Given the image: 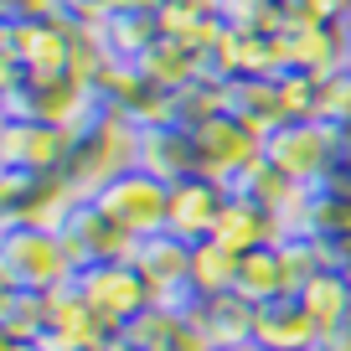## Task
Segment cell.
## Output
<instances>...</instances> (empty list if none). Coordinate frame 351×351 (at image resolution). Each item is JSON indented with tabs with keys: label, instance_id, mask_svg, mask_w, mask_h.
Masks as SVG:
<instances>
[{
	"label": "cell",
	"instance_id": "20",
	"mask_svg": "<svg viewBox=\"0 0 351 351\" xmlns=\"http://www.w3.org/2000/svg\"><path fill=\"white\" fill-rule=\"evenodd\" d=\"M140 73L150 88H165V93H186L197 77H207V52H197V47L186 42H171V36H160V42L150 47V52L140 57Z\"/></svg>",
	"mask_w": 351,
	"mask_h": 351
},
{
	"label": "cell",
	"instance_id": "18",
	"mask_svg": "<svg viewBox=\"0 0 351 351\" xmlns=\"http://www.w3.org/2000/svg\"><path fill=\"white\" fill-rule=\"evenodd\" d=\"M145 176L176 186L197 176V145H191V130L186 124H155V130H140V155H134Z\"/></svg>",
	"mask_w": 351,
	"mask_h": 351
},
{
	"label": "cell",
	"instance_id": "10",
	"mask_svg": "<svg viewBox=\"0 0 351 351\" xmlns=\"http://www.w3.org/2000/svg\"><path fill=\"white\" fill-rule=\"evenodd\" d=\"M109 336H119V330H109L99 315H93V305L77 295V279L47 295L42 351H88V346H99V341H109Z\"/></svg>",
	"mask_w": 351,
	"mask_h": 351
},
{
	"label": "cell",
	"instance_id": "24",
	"mask_svg": "<svg viewBox=\"0 0 351 351\" xmlns=\"http://www.w3.org/2000/svg\"><path fill=\"white\" fill-rule=\"evenodd\" d=\"M238 295L248 300V305H274V300H289L285 258H279L274 243L243 253V263H238Z\"/></svg>",
	"mask_w": 351,
	"mask_h": 351
},
{
	"label": "cell",
	"instance_id": "28",
	"mask_svg": "<svg viewBox=\"0 0 351 351\" xmlns=\"http://www.w3.org/2000/svg\"><path fill=\"white\" fill-rule=\"evenodd\" d=\"M42 330H47V295H36V289L0 295V336L5 341H42Z\"/></svg>",
	"mask_w": 351,
	"mask_h": 351
},
{
	"label": "cell",
	"instance_id": "2",
	"mask_svg": "<svg viewBox=\"0 0 351 351\" xmlns=\"http://www.w3.org/2000/svg\"><path fill=\"white\" fill-rule=\"evenodd\" d=\"M269 165L295 181V186H330L341 171H346V150H341V130L326 119H295L279 124L269 140H263Z\"/></svg>",
	"mask_w": 351,
	"mask_h": 351
},
{
	"label": "cell",
	"instance_id": "14",
	"mask_svg": "<svg viewBox=\"0 0 351 351\" xmlns=\"http://www.w3.org/2000/svg\"><path fill=\"white\" fill-rule=\"evenodd\" d=\"M289 47V73H315L330 77L341 67H351V21H315V26H289L285 32Z\"/></svg>",
	"mask_w": 351,
	"mask_h": 351
},
{
	"label": "cell",
	"instance_id": "19",
	"mask_svg": "<svg viewBox=\"0 0 351 351\" xmlns=\"http://www.w3.org/2000/svg\"><path fill=\"white\" fill-rule=\"evenodd\" d=\"M212 238L228 243L232 253H248V248H263V243H279V222H274V212L258 207L253 197L228 191V202H222V217H217V228H212Z\"/></svg>",
	"mask_w": 351,
	"mask_h": 351
},
{
	"label": "cell",
	"instance_id": "32",
	"mask_svg": "<svg viewBox=\"0 0 351 351\" xmlns=\"http://www.w3.org/2000/svg\"><path fill=\"white\" fill-rule=\"evenodd\" d=\"M320 119L336 124V130H346V124H351V67L320 77Z\"/></svg>",
	"mask_w": 351,
	"mask_h": 351
},
{
	"label": "cell",
	"instance_id": "12",
	"mask_svg": "<svg viewBox=\"0 0 351 351\" xmlns=\"http://www.w3.org/2000/svg\"><path fill=\"white\" fill-rule=\"evenodd\" d=\"M222 202H228V186L207 181V176H186L171 186V207H165V232H176L181 243H207L212 228L222 217Z\"/></svg>",
	"mask_w": 351,
	"mask_h": 351
},
{
	"label": "cell",
	"instance_id": "7",
	"mask_svg": "<svg viewBox=\"0 0 351 351\" xmlns=\"http://www.w3.org/2000/svg\"><path fill=\"white\" fill-rule=\"evenodd\" d=\"M77 295L93 305V315H99L109 330H124L145 305H150V285H145V274L130 258L88 263L83 274H77Z\"/></svg>",
	"mask_w": 351,
	"mask_h": 351
},
{
	"label": "cell",
	"instance_id": "17",
	"mask_svg": "<svg viewBox=\"0 0 351 351\" xmlns=\"http://www.w3.org/2000/svg\"><path fill=\"white\" fill-rule=\"evenodd\" d=\"M253 346L258 351H320L326 336H320V326L305 315V305L289 295V300H274V305H258Z\"/></svg>",
	"mask_w": 351,
	"mask_h": 351
},
{
	"label": "cell",
	"instance_id": "21",
	"mask_svg": "<svg viewBox=\"0 0 351 351\" xmlns=\"http://www.w3.org/2000/svg\"><path fill=\"white\" fill-rule=\"evenodd\" d=\"M155 21H160V36H171V42H186L197 47V52H212V42L222 36V11L217 0H165L160 11H155Z\"/></svg>",
	"mask_w": 351,
	"mask_h": 351
},
{
	"label": "cell",
	"instance_id": "40",
	"mask_svg": "<svg viewBox=\"0 0 351 351\" xmlns=\"http://www.w3.org/2000/svg\"><path fill=\"white\" fill-rule=\"evenodd\" d=\"M238 351H258V346H238Z\"/></svg>",
	"mask_w": 351,
	"mask_h": 351
},
{
	"label": "cell",
	"instance_id": "1",
	"mask_svg": "<svg viewBox=\"0 0 351 351\" xmlns=\"http://www.w3.org/2000/svg\"><path fill=\"white\" fill-rule=\"evenodd\" d=\"M77 263L67 253L62 232L47 228H5L0 232V285L5 289H36V295H52V289L73 285Z\"/></svg>",
	"mask_w": 351,
	"mask_h": 351
},
{
	"label": "cell",
	"instance_id": "36",
	"mask_svg": "<svg viewBox=\"0 0 351 351\" xmlns=\"http://www.w3.org/2000/svg\"><path fill=\"white\" fill-rule=\"evenodd\" d=\"M165 0H114V11H145V16H155Z\"/></svg>",
	"mask_w": 351,
	"mask_h": 351
},
{
	"label": "cell",
	"instance_id": "9",
	"mask_svg": "<svg viewBox=\"0 0 351 351\" xmlns=\"http://www.w3.org/2000/svg\"><path fill=\"white\" fill-rule=\"evenodd\" d=\"M130 263L150 285V305L191 310V243H181L176 232H155V238H140Z\"/></svg>",
	"mask_w": 351,
	"mask_h": 351
},
{
	"label": "cell",
	"instance_id": "37",
	"mask_svg": "<svg viewBox=\"0 0 351 351\" xmlns=\"http://www.w3.org/2000/svg\"><path fill=\"white\" fill-rule=\"evenodd\" d=\"M88 351H130V341H124V336H109V341H99V346H88Z\"/></svg>",
	"mask_w": 351,
	"mask_h": 351
},
{
	"label": "cell",
	"instance_id": "13",
	"mask_svg": "<svg viewBox=\"0 0 351 351\" xmlns=\"http://www.w3.org/2000/svg\"><path fill=\"white\" fill-rule=\"evenodd\" d=\"M32 104H36V119L67 130L73 140H83V134L104 119V109H109V104L99 99V88H93V83H77V77H57V83L32 88Z\"/></svg>",
	"mask_w": 351,
	"mask_h": 351
},
{
	"label": "cell",
	"instance_id": "39",
	"mask_svg": "<svg viewBox=\"0 0 351 351\" xmlns=\"http://www.w3.org/2000/svg\"><path fill=\"white\" fill-rule=\"evenodd\" d=\"M341 150H346V171H351V124L341 130Z\"/></svg>",
	"mask_w": 351,
	"mask_h": 351
},
{
	"label": "cell",
	"instance_id": "3",
	"mask_svg": "<svg viewBox=\"0 0 351 351\" xmlns=\"http://www.w3.org/2000/svg\"><path fill=\"white\" fill-rule=\"evenodd\" d=\"M73 16H47V21H5L0 26V62H16L26 73V83L42 88L73 73Z\"/></svg>",
	"mask_w": 351,
	"mask_h": 351
},
{
	"label": "cell",
	"instance_id": "34",
	"mask_svg": "<svg viewBox=\"0 0 351 351\" xmlns=\"http://www.w3.org/2000/svg\"><path fill=\"white\" fill-rule=\"evenodd\" d=\"M32 186H36V176H32V171H5V176H0V197H5V212L21 207Z\"/></svg>",
	"mask_w": 351,
	"mask_h": 351
},
{
	"label": "cell",
	"instance_id": "25",
	"mask_svg": "<svg viewBox=\"0 0 351 351\" xmlns=\"http://www.w3.org/2000/svg\"><path fill=\"white\" fill-rule=\"evenodd\" d=\"M238 263H243V253H232L228 243H217V238L191 243V300L232 295V289H238Z\"/></svg>",
	"mask_w": 351,
	"mask_h": 351
},
{
	"label": "cell",
	"instance_id": "35",
	"mask_svg": "<svg viewBox=\"0 0 351 351\" xmlns=\"http://www.w3.org/2000/svg\"><path fill=\"white\" fill-rule=\"evenodd\" d=\"M62 11L73 16V21H88V26H99L114 16V0H62Z\"/></svg>",
	"mask_w": 351,
	"mask_h": 351
},
{
	"label": "cell",
	"instance_id": "38",
	"mask_svg": "<svg viewBox=\"0 0 351 351\" xmlns=\"http://www.w3.org/2000/svg\"><path fill=\"white\" fill-rule=\"evenodd\" d=\"M0 351H42V341H5Z\"/></svg>",
	"mask_w": 351,
	"mask_h": 351
},
{
	"label": "cell",
	"instance_id": "27",
	"mask_svg": "<svg viewBox=\"0 0 351 351\" xmlns=\"http://www.w3.org/2000/svg\"><path fill=\"white\" fill-rule=\"evenodd\" d=\"M186 330V310H171V305H145L130 326L119 330L130 341V351H171L176 336Z\"/></svg>",
	"mask_w": 351,
	"mask_h": 351
},
{
	"label": "cell",
	"instance_id": "15",
	"mask_svg": "<svg viewBox=\"0 0 351 351\" xmlns=\"http://www.w3.org/2000/svg\"><path fill=\"white\" fill-rule=\"evenodd\" d=\"M83 191L67 171H52V176H36V186L26 191V202L16 212H5V228H47V232H62L67 222L77 217L83 207Z\"/></svg>",
	"mask_w": 351,
	"mask_h": 351
},
{
	"label": "cell",
	"instance_id": "5",
	"mask_svg": "<svg viewBox=\"0 0 351 351\" xmlns=\"http://www.w3.org/2000/svg\"><path fill=\"white\" fill-rule=\"evenodd\" d=\"M191 145H197V176L217 181V186H238L243 176L263 160V140L232 114H217V119H202L191 130Z\"/></svg>",
	"mask_w": 351,
	"mask_h": 351
},
{
	"label": "cell",
	"instance_id": "22",
	"mask_svg": "<svg viewBox=\"0 0 351 351\" xmlns=\"http://www.w3.org/2000/svg\"><path fill=\"white\" fill-rule=\"evenodd\" d=\"M228 114L243 119L258 140H269L279 124H289L285 104H279V77H238V83H228Z\"/></svg>",
	"mask_w": 351,
	"mask_h": 351
},
{
	"label": "cell",
	"instance_id": "4",
	"mask_svg": "<svg viewBox=\"0 0 351 351\" xmlns=\"http://www.w3.org/2000/svg\"><path fill=\"white\" fill-rule=\"evenodd\" d=\"M134 155H140V124H134L124 109H114V104H109V109H104V119L93 124L83 140H77L73 160H67V176H73L77 191L93 202V197L114 181V176L134 171Z\"/></svg>",
	"mask_w": 351,
	"mask_h": 351
},
{
	"label": "cell",
	"instance_id": "31",
	"mask_svg": "<svg viewBox=\"0 0 351 351\" xmlns=\"http://www.w3.org/2000/svg\"><path fill=\"white\" fill-rule=\"evenodd\" d=\"M279 104H285V119H320V77L315 73H285L279 77Z\"/></svg>",
	"mask_w": 351,
	"mask_h": 351
},
{
	"label": "cell",
	"instance_id": "26",
	"mask_svg": "<svg viewBox=\"0 0 351 351\" xmlns=\"http://www.w3.org/2000/svg\"><path fill=\"white\" fill-rule=\"evenodd\" d=\"M99 36H104V47H109L114 57L140 62V57L160 42V21L145 16V11H114L109 21H99Z\"/></svg>",
	"mask_w": 351,
	"mask_h": 351
},
{
	"label": "cell",
	"instance_id": "33",
	"mask_svg": "<svg viewBox=\"0 0 351 351\" xmlns=\"http://www.w3.org/2000/svg\"><path fill=\"white\" fill-rule=\"evenodd\" d=\"M5 21H47V16H62V0H0Z\"/></svg>",
	"mask_w": 351,
	"mask_h": 351
},
{
	"label": "cell",
	"instance_id": "8",
	"mask_svg": "<svg viewBox=\"0 0 351 351\" xmlns=\"http://www.w3.org/2000/svg\"><path fill=\"white\" fill-rule=\"evenodd\" d=\"M73 150L77 140L47 119H5V130H0V171L52 176V171H67Z\"/></svg>",
	"mask_w": 351,
	"mask_h": 351
},
{
	"label": "cell",
	"instance_id": "29",
	"mask_svg": "<svg viewBox=\"0 0 351 351\" xmlns=\"http://www.w3.org/2000/svg\"><path fill=\"white\" fill-rule=\"evenodd\" d=\"M217 11L228 26L238 32H258V36H279L289 26V11L279 0H217Z\"/></svg>",
	"mask_w": 351,
	"mask_h": 351
},
{
	"label": "cell",
	"instance_id": "6",
	"mask_svg": "<svg viewBox=\"0 0 351 351\" xmlns=\"http://www.w3.org/2000/svg\"><path fill=\"white\" fill-rule=\"evenodd\" d=\"M93 207L109 212L114 222H119L130 238H155V232H165V207H171V186L165 181H155V176H145L140 165L124 176H114L109 186L93 197Z\"/></svg>",
	"mask_w": 351,
	"mask_h": 351
},
{
	"label": "cell",
	"instance_id": "16",
	"mask_svg": "<svg viewBox=\"0 0 351 351\" xmlns=\"http://www.w3.org/2000/svg\"><path fill=\"white\" fill-rule=\"evenodd\" d=\"M191 326L212 341V351H238L253 346V320H258V305L232 289V295H212V300H191Z\"/></svg>",
	"mask_w": 351,
	"mask_h": 351
},
{
	"label": "cell",
	"instance_id": "23",
	"mask_svg": "<svg viewBox=\"0 0 351 351\" xmlns=\"http://www.w3.org/2000/svg\"><path fill=\"white\" fill-rule=\"evenodd\" d=\"M300 305H305V315L320 326V336H336L341 326H346V315H351V279H346V269H320L315 279H305L300 285Z\"/></svg>",
	"mask_w": 351,
	"mask_h": 351
},
{
	"label": "cell",
	"instance_id": "30",
	"mask_svg": "<svg viewBox=\"0 0 351 351\" xmlns=\"http://www.w3.org/2000/svg\"><path fill=\"white\" fill-rule=\"evenodd\" d=\"M176 99H181V124H186V130H197L202 119H217V114H228V83L207 73V77H197L186 93H176Z\"/></svg>",
	"mask_w": 351,
	"mask_h": 351
},
{
	"label": "cell",
	"instance_id": "11",
	"mask_svg": "<svg viewBox=\"0 0 351 351\" xmlns=\"http://www.w3.org/2000/svg\"><path fill=\"white\" fill-rule=\"evenodd\" d=\"M62 243H67V253H73L77 274H83L88 263L134 258V248H140V238H130V232H124L109 212H99L93 202H83V207H77V217L62 228Z\"/></svg>",
	"mask_w": 351,
	"mask_h": 351
}]
</instances>
